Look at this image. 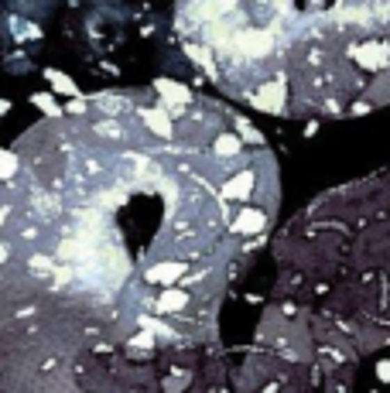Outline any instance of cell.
<instances>
[{"label":"cell","instance_id":"1","mask_svg":"<svg viewBox=\"0 0 390 393\" xmlns=\"http://www.w3.org/2000/svg\"><path fill=\"white\" fill-rule=\"evenodd\" d=\"M233 45L243 48L247 55H267L274 38H271V31H264V28H247V31L233 35Z\"/></svg>","mask_w":390,"mask_h":393},{"label":"cell","instance_id":"2","mask_svg":"<svg viewBox=\"0 0 390 393\" xmlns=\"http://www.w3.org/2000/svg\"><path fill=\"white\" fill-rule=\"evenodd\" d=\"M356 62H359L363 69H370V72L387 69L390 65V45H384V41H370V45H363V48L356 51Z\"/></svg>","mask_w":390,"mask_h":393},{"label":"cell","instance_id":"3","mask_svg":"<svg viewBox=\"0 0 390 393\" xmlns=\"http://www.w3.org/2000/svg\"><path fill=\"white\" fill-rule=\"evenodd\" d=\"M284 99H288L284 82H264L260 93H257V106L264 113H284Z\"/></svg>","mask_w":390,"mask_h":393},{"label":"cell","instance_id":"4","mask_svg":"<svg viewBox=\"0 0 390 393\" xmlns=\"http://www.w3.org/2000/svg\"><path fill=\"white\" fill-rule=\"evenodd\" d=\"M264 226H267V212H260V209H240L233 223V230L240 236H257L264 233Z\"/></svg>","mask_w":390,"mask_h":393},{"label":"cell","instance_id":"5","mask_svg":"<svg viewBox=\"0 0 390 393\" xmlns=\"http://www.w3.org/2000/svg\"><path fill=\"white\" fill-rule=\"evenodd\" d=\"M185 305H189V294H185L182 287H168V291H161V298L155 301L157 314H175V312H185Z\"/></svg>","mask_w":390,"mask_h":393},{"label":"cell","instance_id":"6","mask_svg":"<svg viewBox=\"0 0 390 393\" xmlns=\"http://www.w3.org/2000/svg\"><path fill=\"white\" fill-rule=\"evenodd\" d=\"M45 79H48V86H52L55 93H62V96H72V99L82 96V93H79V86L72 82V76H65L62 69H45Z\"/></svg>","mask_w":390,"mask_h":393},{"label":"cell","instance_id":"7","mask_svg":"<svg viewBox=\"0 0 390 393\" xmlns=\"http://www.w3.org/2000/svg\"><path fill=\"white\" fill-rule=\"evenodd\" d=\"M254 182H257V178H254V171L247 168V171H240L236 178H230V185L223 189V195L226 198H247L250 192H254Z\"/></svg>","mask_w":390,"mask_h":393},{"label":"cell","instance_id":"8","mask_svg":"<svg viewBox=\"0 0 390 393\" xmlns=\"http://www.w3.org/2000/svg\"><path fill=\"white\" fill-rule=\"evenodd\" d=\"M144 123L155 130L157 137H171V117H168V106H155V110H144Z\"/></svg>","mask_w":390,"mask_h":393},{"label":"cell","instance_id":"9","mask_svg":"<svg viewBox=\"0 0 390 393\" xmlns=\"http://www.w3.org/2000/svg\"><path fill=\"white\" fill-rule=\"evenodd\" d=\"M182 274H185V264H155L148 271V280L151 284H175Z\"/></svg>","mask_w":390,"mask_h":393},{"label":"cell","instance_id":"10","mask_svg":"<svg viewBox=\"0 0 390 393\" xmlns=\"http://www.w3.org/2000/svg\"><path fill=\"white\" fill-rule=\"evenodd\" d=\"M155 86H157V93L164 96V103H168V106H171V103H189V99H192V96H189V89H185L182 82H171V79H157Z\"/></svg>","mask_w":390,"mask_h":393},{"label":"cell","instance_id":"11","mask_svg":"<svg viewBox=\"0 0 390 393\" xmlns=\"http://www.w3.org/2000/svg\"><path fill=\"white\" fill-rule=\"evenodd\" d=\"M240 147H243V137L219 134V137H216V144H212V154H216V157H233V154H240Z\"/></svg>","mask_w":390,"mask_h":393},{"label":"cell","instance_id":"12","mask_svg":"<svg viewBox=\"0 0 390 393\" xmlns=\"http://www.w3.org/2000/svg\"><path fill=\"white\" fill-rule=\"evenodd\" d=\"M31 103L38 106L41 113H48V117H58V113H62V106H58L48 93H35V96H31Z\"/></svg>","mask_w":390,"mask_h":393},{"label":"cell","instance_id":"13","mask_svg":"<svg viewBox=\"0 0 390 393\" xmlns=\"http://www.w3.org/2000/svg\"><path fill=\"white\" fill-rule=\"evenodd\" d=\"M17 168H21V161H17V154L3 151V154H0V182L14 178V175H17Z\"/></svg>","mask_w":390,"mask_h":393},{"label":"cell","instance_id":"14","mask_svg":"<svg viewBox=\"0 0 390 393\" xmlns=\"http://www.w3.org/2000/svg\"><path fill=\"white\" fill-rule=\"evenodd\" d=\"M230 10H233V3H202V7H195L198 17H219V14H230Z\"/></svg>","mask_w":390,"mask_h":393},{"label":"cell","instance_id":"15","mask_svg":"<svg viewBox=\"0 0 390 393\" xmlns=\"http://www.w3.org/2000/svg\"><path fill=\"white\" fill-rule=\"evenodd\" d=\"M236 127H240V134H243V141H250V144H260L264 137H260V130H254V123L247 117H240L236 120Z\"/></svg>","mask_w":390,"mask_h":393},{"label":"cell","instance_id":"16","mask_svg":"<svg viewBox=\"0 0 390 393\" xmlns=\"http://www.w3.org/2000/svg\"><path fill=\"white\" fill-rule=\"evenodd\" d=\"M151 342H155V332H151V328H144L141 335H134V339H130V346H151Z\"/></svg>","mask_w":390,"mask_h":393},{"label":"cell","instance_id":"17","mask_svg":"<svg viewBox=\"0 0 390 393\" xmlns=\"http://www.w3.org/2000/svg\"><path fill=\"white\" fill-rule=\"evenodd\" d=\"M377 380H380V383H390V359H380V362H377Z\"/></svg>","mask_w":390,"mask_h":393},{"label":"cell","instance_id":"18","mask_svg":"<svg viewBox=\"0 0 390 393\" xmlns=\"http://www.w3.org/2000/svg\"><path fill=\"white\" fill-rule=\"evenodd\" d=\"M65 110H69V113H82V110H86V99L79 96V99H72V103H69Z\"/></svg>","mask_w":390,"mask_h":393},{"label":"cell","instance_id":"19","mask_svg":"<svg viewBox=\"0 0 390 393\" xmlns=\"http://www.w3.org/2000/svg\"><path fill=\"white\" fill-rule=\"evenodd\" d=\"M164 393H182V383H178V380H168V383H164Z\"/></svg>","mask_w":390,"mask_h":393},{"label":"cell","instance_id":"20","mask_svg":"<svg viewBox=\"0 0 390 393\" xmlns=\"http://www.w3.org/2000/svg\"><path fill=\"white\" fill-rule=\"evenodd\" d=\"M352 113H356V117H359V113H370V103H356V106H352Z\"/></svg>","mask_w":390,"mask_h":393},{"label":"cell","instance_id":"21","mask_svg":"<svg viewBox=\"0 0 390 393\" xmlns=\"http://www.w3.org/2000/svg\"><path fill=\"white\" fill-rule=\"evenodd\" d=\"M7 110H10V103H7V99H0V120L7 117Z\"/></svg>","mask_w":390,"mask_h":393},{"label":"cell","instance_id":"22","mask_svg":"<svg viewBox=\"0 0 390 393\" xmlns=\"http://www.w3.org/2000/svg\"><path fill=\"white\" fill-rule=\"evenodd\" d=\"M3 260H7V246L0 243V264H3Z\"/></svg>","mask_w":390,"mask_h":393},{"label":"cell","instance_id":"23","mask_svg":"<svg viewBox=\"0 0 390 393\" xmlns=\"http://www.w3.org/2000/svg\"><path fill=\"white\" fill-rule=\"evenodd\" d=\"M0 226H3V216H0Z\"/></svg>","mask_w":390,"mask_h":393},{"label":"cell","instance_id":"24","mask_svg":"<svg viewBox=\"0 0 390 393\" xmlns=\"http://www.w3.org/2000/svg\"><path fill=\"white\" fill-rule=\"evenodd\" d=\"M0 154H3V151H0Z\"/></svg>","mask_w":390,"mask_h":393}]
</instances>
